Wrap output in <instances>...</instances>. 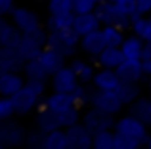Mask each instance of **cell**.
<instances>
[{"label": "cell", "instance_id": "53", "mask_svg": "<svg viewBox=\"0 0 151 149\" xmlns=\"http://www.w3.org/2000/svg\"><path fill=\"white\" fill-rule=\"evenodd\" d=\"M0 149H4V145H2V143H0Z\"/></svg>", "mask_w": 151, "mask_h": 149}, {"label": "cell", "instance_id": "2", "mask_svg": "<svg viewBox=\"0 0 151 149\" xmlns=\"http://www.w3.org/2000/svg\"><path fill=\"white\" fill-rule=\"evenodd\" d=\"M96 15L100 17L101 25H117L121 29H130V15H126L121 8L117 6L115 2H109V0H101L100 4H96Z\"/></svg>", "mask_w": 151, "mask_h": 149}, {"label": "cell", "instance_id": "54", "mask_svg": "<svg viewBox=\"0 0 151 149\" xmlns=\"http://www.w3.org/2000/svg\"><path fill=\"white\" fill-rule=\"evenodd\" d=\"M109 2H117V0H109Z\"/></svg>", "mask_w": 151, "mask_h": 149}, {"label": "cell", "instance_id": "22", "mask_svg": "<svg viewBox=\"0 0 151 149\" xmlns=\"http://www.w3.org/2000/svg\"><path fill=\"white\" fill-rule=\"evenodd\" d=\"M46 46H48V48L58 50V52L63 54L65 57H75V54H77V50H78V46L69 44V42H67L65 38L59 34V31H50V33H48V42H46Z\"/></svg>", "mask_w": 151, "mask_h": 149}, {"label": "cell", "instance_id": "19", "mask_svg": "<svg viewBox=\"0 0 151 149\" xmlns=\"http://www.w3.org/2000/svg\"><path fill=\"white\" fill-rule=\"evenodd\" d=\"M73 27L77 29V33L81 34H88L92 31L101 29V21L96 15V11H86V14H75V23Z\"/></svg>", "mask_w": 151, "mask_h": 149}, {"label": "cell", "instance_id": "8", "mask_svg": "<svg viewBox=\"0 0 151 149\" xmlns=\"http://www.w3.org/2000/svg\"><path fill=\"white\" fill-rule=\"evenodd\" d=\"M10 17L23 33H29V31H35L37 27H40V17L25 6H14Z\"/></svg>", "mask_w": 151, "mask_h": 149}, {"label": "cell", "instance_id": "17", "mask_svg": "<svg viewBox=\"0 0 151 149\" xmlns=\"http://www.w3.org/2000/svg\"><path fill=\"white\" fill-rule=\"evenodd\" d=\"M44 101H46V107L52 109V111H55V113H61V111H65V109L77 105L73 92H58V90H54L50 96H46Z\"/></svg>", "mask_w": 151, "mask_h": 149}, {"label": "cell", "instance_id": "27", "mask_svg": "<svg viewBox=\"0 0 151 149\" xmlns=\"http://www.w3.org/2000/svg\"><path fill=\"white\" fill-rule=\"evenodd\" d=\"M23 74H25L27 80H46L50 77L48 71L44 69V65L40 63V59H27L25 65H23Z\"/></svg>", "mask_w": 151, "mask_h": 149}, {"label": "cell", "instance_id": "38", "mask_svg": "<svg viewBox=\"0 0 151 149\" xmlns=\"http://www.w3.org/2000/svg\"><path fill=\"white\" fill-rule=\"evenodd\" d=\"M48 11L50 14L73 11V0H48Z\"/></svg>", "mask_w": 151, "mask_h": 149}, {"label": "cell", "instance_id": "20", "mask_svg": "<svg viewBox=\"0 0 151 149\" xmlns=\"http://www.w3.org/2000/svg\"><path fill=\"white\" fill-rule=\"evenodd\" d=\"M38 59H40V63L44 65V69L48 71V74L52 77V74L58 73L61 67H65V59H67V57L63 56V54H59L58 50L46 46V48L42 50V54L38 56Z\"/></svg>", "mask_w": 151, "mask_h": 149}, {"label": "cell", "instance_id": "50", "mask_svg": "<svg viewBox=\"0 0 151 149\" xmlns=\"http://www.w3.org/2000/svg\"><path fill=\"white\" fill-rule=\"evenodd\" d=\"M2 50H4V46H2V42H0V56H2Z\"/></svg>", "mask_w": 151, "mask_h": 149}, {"label": "cell", "instance_id": "23", "mask_svg": "<svg viewBox=\"0 0 151 149\" xmlns=\"http://www.w3.org/2000/svg\"><path fill=\"white\" fill-rule=\"evenodd\" d=\"M128 113H132L134 117L145 122L147 126H151V96L145 97V96H140L136 101L128 105Z\"/></svg>", "mask_w": 151, "mask_h": 149}, {"label": "cell", "instance_id": "1", "mask_svg": "<svg viewBox=\"0 0 151 149\" xmlns=\"http://www.w3.org/2000/svg\"><path fill=\"white\" fill-rule=\"evenodd\" d=\"M48 33L50 31L46 27H37L35 31L29 33H23V40L19 44V54L27 59H37L42 54V50L46 48V42H48Z\"/></svg>", "mask_w": 151, "mask_h": 149}, {"label": "cell", "instance_id": "46", "mask_svg": "<svg viewBox=\"0 0 151 149\" xmlns=\"http://www.w3.org/2000/svg\"><path fill=\"white\" fill-rule=\"evenodd\" d=\"M144 71H145V77H149V78H151V59L144 61Z\"/></svg>", "mask_w": 151, "mask_h": 149}, {"label": "cell", "instance_id": "12", "mask_svg": "<svg viewBox=\"0 0 151 149\" xmlns=\"http://www.w3.org/2000/svg\"><path fill=\"white\" fill-rule=\"evenodd\" d=\"M27 78L21 71H8L0 77V96H14L25 86Z\"/></svg>", "mask_w": 151, "mask_h": 149}, {"label": "cell", "instance_id": "7", "mask_svg": "<svg viewBox=\"0 0 151 149\" xmlns=\"http://www.w3.org/2000/svg\"><path fill=\"white\" fill-rule=\"evenodd\" d=\"M113 117L115 115H109V113H105V111H101V109H98V107L92 105V107L82 115V122L96 134V132H100V130L115 128V122H117V120H115Z\"/></svg>", "mask_w": 151, "mask_h": 149}, {"label": "cell", "instance_id": "33", "mask_svg": "<svg viewBox=\"0 0 151 149\" xmlns=\"http://www.w3.org/2000/svg\"><path fill=\"white\" fill-rule=\"evenodd\" d=\"M140 145H144V142L134 136H126L121 132H115V149H138Z\"/></svg>", "mask_w": 151, "mask_h": 149}, {"label": "cell", "instance_id": "34", "mask_svg": "<svg viewBox=\"0 0 151 149\" xmlns=\"http://www.w3.org/2000/svg\"><path fill=\"white\" fill-rule=\"evenodd\" d=\"M44 138H46V132H42L40 128L27 130L25 145H29L31 149H44Z\"/></svg>", "mask_w": 151, "mask_h": 149}, {"label": "cell", "instance_id": "31", "mask_svg": "<svg viewBox=\"0 0 151 149\" xmlns=\"http://www.w3.org/2000/svg\"><path fill=\"white\" fill-rule=\"evenodd\" d=\"M94 149H115V128L96 132L94 134Z\"/></svg>", "mask_w": 151, "mask_h": 149}, {"label": "cell", "instance_id": "37", "mask_svg": "<svg viewBox=\"0 0 151 149\" xmlns=\"http://www.w3.org/2000/svg\"><path fill=\"white\" fill-rule=\"evenodd\" d=\"M130 19H132V23H130V31H132L134 34H138V37L144 38L145 31H147V15L134 14V15H130Z\"/></svg>", "mask_w": 151, "mask_h": 149}, {"label": "cell", "instance_id": "13", "mask_svg": "<svg viewBox=\"0 0 151 149\" xmlns=\"http://www.w3.org/2000/svg\"><path fill=\"white\" fill-rule=\"evenodd\" d=\"M105 40H103V34H101V29L98 31H92L88 34H82L81 37V50L90 57H98L100 52L105 48Z\"/></svg>", "mask_w": 151, "mask_h": 149}, {"label": "cell", "instance_id": "39", "mask_svg": "<svg viewBox=\"0 0 151 149\" xmlns=\"http://www.w3.org/2000/svg\"><path fill=\"white\" fill-rule=\"evenodd\" d=\"M96 10V0H73V11L75 14H86Z\"/></svg>", "mask_w": 151, "mask_h": 149}, {"label": "cell", "instance_id": "32", "mask_svg": "<svg viewBox=\"0 0 151 149\" xmlns=\"http://www.w3.org/2000/svg\"><path fill=\"white\" fill-rule=\"evenodd\" d=\"M58 117H59V124H61V128H69V126H73V124L81 122V119H82L81 111H78V105H73V107L58 113Z\"/></svg>", "mask_w": 151, "mask_h": 149}, {"label": "cell", "instance_id": "48", "mask_svg": "<svg viewBox=\"0 0 151 149\" xmlns=\"http://www.w3.org/2000/svg\"><path fill=\"white\" fill-rule=\"evenodd\" d=\"M4 73H6V71H4V67H2V63H0V77H2V74Z\"/></svg>", "mask_w": 151, "mask_h": 149}, {"label": "cell", "instance_id": "9", "mask_svg": "<svg viewBox=\"0 0 151 149\" xmlns=\"http://www.w3.org/2000/svg\"><path fill=\"white\" fill-rule=\"evenodd\" d=\"M78 82H81L78 74L73 71L71 65H65L52 74V90H58V92H73Z\"/></svg>", "mask_w": 151, "mask_h": 149}, {"label": "cell", "instance_id": "42", "mask_svg": "<svg viewBox=\"0 0 151 149\" xmlns=\"http://www.w3.org/2000/svg\"><path fill=\"white\" fill-rule=\"evenodd\" d=\"M14 6H15V0H0V14L2 15L12 14Z\"/></svg>", "mask_w": 151, "mask_h": 149}, {"label": "cell", "instance_id": "11", "mask_svg": "<svg viewBox=\"0 0 151 149\" xmlns=\"http://www.w3.org/2000/svg\"><path fill=\"white\" fill-rule=\"evenodd\" d=\"M117 73H119V77H121L122 82H142V78L145 77L144 61L124 57V61L117 67Z\"/></svg>", "mask_w": 151, "mask_h": 149}, {"label": "cell", "instance_id": "36", "mask_svg": "<svg viewBox=\"0 0 151 149\" xmlns=\"http://www.w3.org/2000/svg\"><path fill=\"white\" fill-rule=\"evenodd\" d=\"M15 113V103H14V97L12 96H0V120H6L12 119Z\"/></svg>", "mask_w": 151, "mask_h": 149}, {"label": "cell", "instance_id": "16", "mask_svg": "<svg viewBox=\"0 0 151 149\" xmlns=\"http://www.w3.org/2000/svg\"><path fill=\"white\" fill-rule=\"evenodd\" d=\"M35 124H37V128H40L42 132H52V130H55V128H61L58 113L52 111V109H48L46 105H42V107H37Z\"/></svg>", "mask_w": 151, "mask_h": 149}, {"label": "cell", "instance_id": "14", "mask_svg": "<svg viewBox=\"0 0 151 149\" xmlns=\"http://www.w3.org/2000/svg\"><path fill=\"white\" fill-rule=\"evenodd\" d=\"M92 82H94V88L96 90H117L122 80H121V77H119L117 69L101 67L100 71H96Z\"/></svg>", "mask_w": 151, "mask_h": 149}, {"label": "cell", "instance_id": "47", "mask_svg": "<svg viewBox=\"0 0 151 149\" xmlns=\"http://www.w3.org/2000/svg\"><path fill=\"white\" fill-rule=\"evenodd\" d=\"M145 145H147V149H151V136H147V140H145Z\"/></svg>", "mask_w": 151, "mask_h": 149}, {"label": "cell", "instance_id": "45", "mask_svg": "<svg viewBox=\"0 0 151 149\" xmlns=\"http://www.w3.org/2000/svg\"><path fill=\"white\" fill-rule=\"evenodd\" d=\"M144 40H151V14L147 15V31L144 34Z\"/></svg>", "mask_w": 151, "mask_h": 149}, {"label": "cell", "instance_id": "29", "mask_svg": "<svg viewBox=\"0 0 151 149\" xmlns=\"http://www.w3.org/2000/svg\"><path fill=\"white\" fill-rule=\"evenodd\" d=\"M71 67H73V71L78 74V80L81 82H92L94 80V74H96V71H94V65H90L88 61L84 59H78V57H73L71 59Z\"/></svg>", "mask_w": 151, "mask_h": 149}, {"label": "cell", "instance_id": "43", "mask_svg": "<svg viewBox=\"0 0 151 149\" xmlns=\"http://www.w3.org/2000/svg\"><path fill=\"white\" fill-rule=\"evenodd\" d=\"M138 14L142 15L151 14V0H138Z\"/></svg>", "mask_w": 151, "mask_h": 149}, {"label": "cell", "instance_id": "25", "mask_svg": "<svg viewBox=\"0 0 151 149\" xmlns=\"http://www.w3.org/2000/svg\"><path fill=\"white\" fill-rule=\"evenodd\" d=\"M75 23V11H65V14H50L46 19V29L48 31H63L67 27H73Z\"/></svg>", "mask_w": 151, "mask_h": 149}, {"label": "cell", "instance_id": "44", "mask_svg": "<svg viewBox=\"0 0 151 149\" xmlns=\"http://www.w3.org/2000/svg\"><path fill=\"white\" fill-rule=\"evenodd\" d=\"M151 59V40L144 42V50H142V61Z\"/></svg>", "mask_w": 151, "mask_h": 149}, {"label": "cell", "instance_id": "10", "mask_svg": "<svg viewBox=\"0 0 151 149\" xmlns=\"http://www.w3.org/2000/svg\"><path fill=\"white\" fill-rule=\"evenodd\" d=\"M12 97H14L15 113H17V115H29V113H33L35 109L38 107V101H40V96H37V94L31 88H27V86H23L21 90H17Z\"/></svg>", "mask_w": 151, "mask_h": 149}, {"label": "cell", "instance_id": "26", "mask_svg": "<svg viewBox=\"0 0 151 149\" xmlns=\"http://www.w3.org/2000/svg\"><path fill=\"white\" fill-rule=\"evenodd\" d=\"M44 149H69V140H67L65 128H55L52 132H46Z\"/></svg>", "mask_w": 151, "mask_h": 149}, {"label": "cell", "instance_id": "35", "mask_svg": "<svg viewBox=\"0 0 151 149\" xmlns=\"http://www.w3.org/2000/svg\"><path fill=\"white\" fill-rule=\"evenodd\" d=\"M92 94H94V90L90 88L86 82H78L77 88L73 90V96H75V101H77V105L90 103V101H92Z\"/></svg>", "mask_w": 151, "mask_h": 149}, {"label": "cell", "instance_id": "28", "mask_svg": "<svg viewBox=\"0 0 151 149\" xmlns=\"http://www.w3.org/2000/svg\"><path fill=\"white\" fill-rule=\"evenodd\" d=\"M117 94L121 97V101L124 105H130L132 101H136L140 94V82H121V86L117 88Z\"/></svg>", "mask_w": 151, "mask_h": 149}, {"label": "cell", "instance_id": "30", "mask_svg": "<svg viewBox=\"0 0 151 149\" xmlns=\"http://www.w3.org/2000/svg\"><path fill=\"white\" fill-rule=\"evenodd\" d=\"M101 34L107 46H121L124 42V29L117 25H101Z\"/></svg>", "mask_w": 151, "mask_h": 149}, {"label": "cell", "instance_id": "52", "mask_svg": "<svg viewBox=\"0 0 151 149\" xmlns=\"http://www.w3.org/2000/svg\"><path fill=\"white\" fill-rule=\"evenodd\" d=\"M100 2H101V0H96V4H100Z\"/></svg>", "mask_w": 151, "mask_h": 149}, {"label": "cell", "instance_id": "24", "mask_svg": "<svg viewBox=\"0 0 151 149\" xmlns=\"http://www.w3.org/2000/svg\"><path fill=\"white\" fill-rule=\"evenodd\" d=\"M144 38L138 37V34H128L124 38V42L121 44V50L124 54V57L128 59H142V50H144Z\"/></svg>", "mask_w": 151, "mask_h": 149}, {"label": "cell", "instance_id": "49", "mask_svg": "<svg viewBox=\"0 0 151 149\" xmlns=\"http://www.w3.org/2000/svg\"><path fill=\"white\" fill-rule=\"evenodd\" d=\"M2 23H4V15L0 14V27H2Z\"/></svg>", "mask_w": 151, "mask_h": 149}, {"label": "cell", "instance_id": "3", "mask_svg": "<svg viewBox=\"0 0 151 149\" xmlns=\"http://www.w3.org/2000/svg\"><path fill=\"white\" fill-rule=\"evenodd\" d=\"M25 136L27 130L23 128V124L14 120V117L0 120V143L4 147H17L21 143H25Z\"/></svg>", "mask_w": 151, "mask_h": 149}, {"label": "cell", "instance_id": "51", "mask_svg": "<svg viewBox=\"0 0 151 149\" xmlns=\"http://www.w3.org/2000/svg\"><path fill=\"white\" fill-rule=\"evenodd\" d=\"M149 96H151V78H149Z\"/></svg>", "mask_w": 151, "mask_h": 149}, {"label": "cell", "instance_id": "6", "mask_svg": "<svg viewBox=\"0 0 151 149\" xmlns=\"http://www.w3.org/2000/svg\"><path fill=\"white\" fill-rule=\"evenodd\" d=\"M69 149H92L94 147V132L84 122H77L73 126L65 128Z\"/></svg>", "mask_w": 151, "mask_h": 149}, {"label": "cell", "instance_id": "41", "mask_svg": "<svg viewBox=\"0 0 151 149\" xmlns=\"http://www.w3.org/2000/svg\"><path fill=\"white\" fill-rule=\"evenodd\" d=\"M25 86L31 88L37 96H40V97L44 96V92H46V80H27Z\"/></svg>", "mask_w": 151, "mask_h": 149}, {"label": "cell", "instance_id": "5", "mask_svg": "<svg viewBox=\"0 0 151 149\" xmlns=\"http://www.w3.org/2000/svg\"><path fill=\"white\" fill-rule=\"evenodd\" d=\"M147 128H149L147 124L142 122L132 113L117 119V122H115V132H121V134H126V136H134V138L142 140L144 145H145V140H147Z\"/></svg>", "mask_w": 151, "mask_h": 149}, {"label": "cell", "instance_id": "18", "mask_svg": "<svg viewBox=\"0 0 151 149\" xmlns=\"http://www.w3.org/2000/svg\"><path fill=\"white\" fill-rule=\"evenodd\" d=\"M122 61H124V54H122L121 46H105L96 57V63L107 69H117Z\"/></svg>", "mask_w": 151, "mask_h": 149}, {"label": "cell", "instance_id": "40", "mask_svg": "<svg viewBox=\"0 0 151 149\" xmlns=\"http://www.w3.org/2000/svg\"><path fill=\"white\" fill-rule=\"evenodd\" d=\"M115 4H117V6L121 8V10L124 11L126 15L138 14V0H117Z\"/></svg>", "mask_w": 151, "mask_h": 149}, {"label": "cell", "instance_id": "4", "mask_svg": "<svg viewBox=\"0 0 151 149\" xmlns=\"http://www.w3.org/2000/svg\"><path fill=\"white\" fill-rule=\"evenodd\" d=\"M90 105L109 113V115H117V113H121V109H122L124 103L121 101L117 90H94Z\"/></svg>", "mask_w": 151, "mask_h": 149}, {"label": "cell", "instance_id": "15", "mask_svg": "<svg viewBox=\"0 0 151 149\" xmlns=\"http://www.w3.org/2000/svg\"><path fill=\"white\" fill-rule=\"evenodd\" d=\"M23 40V31L14 21H4L0 27V42L4 48H19Z\"/></svg>", "mask_w": 151, "mask_h": 149}, {"label": "cell", "instance_id": "21", "mask_svg": "<svg viewBox=\"0 0 151 149\" xmlns=\"http://www.w3.org/2000/svg\"><path fill=\"white\" fill-rule=\"evenodd\" d=\"M0 63H2L4 71H23L25 65V57L19 54L17 48H4L2 56H0Z\"/></svg>", "mask_w": 151, "mask_h": 149}]
</instances>
